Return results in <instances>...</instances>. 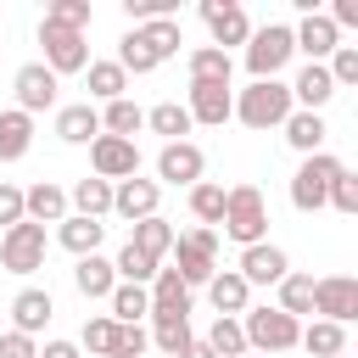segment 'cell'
<instances>
[{
    "label": "cell",
    "mask_w": 358,
    "mask_h": 358,
    "mask_svg": "<svg viewBox=\"0 0 358 358\" xmlns=\"http://www.w3.org/2000/svg\"><path fill=\"white\" fill-rule=\"evenodd\" d=\"M179 45H185V34H179L173 17L140 22V28H129V34L117 39V67H123V73H157L168 56H179Z\"/></svg>",
    "instance_id": "6da1fadb"
},
{
    "label": "cell",
    "mask_w": 358,
    "mask_h": 358,
    "mask_svg": "<svg viewBox=\"0 0 358 358\" xmlns=\"http://www.w3.org/2000/svg\"><path fill=\"white\" fill-rule=\"evenodd\" d=\"M224 235L229 241H241V246H257V241H268V201H263V190L257 185H229L224 190Z\"/></svg>",
    "instance_id": "7a4b0ae2"
},
{
    "label": "cell",
    "mask_w": 358,
    "mask_h": 358,
    "mask_svg": "<svg viewBox=\"0 0 358 358\" xmlns=\"http://www.w3.org/2000/svg\"><path fill=\"white\" fill-rule=\"evenodd\" d=\"M291 112H296V106H291V84L257 78V84H246V90L235 95V112H229V117H241L246 129H280Z\"/></svg>",
    "instance_id": "3957f363"
},
{
    "label": "cell",
    "mask_w": 358,
    "mask_h": 358,
    "mask_svg": "<svg viewBox=\"0 0 358 358\" xmlns=\"http://www.w3.org/2000/svg\"><path fill=\"white\" fill-rule=\"evenodd\" d=\"M241 336H246V352L268 358V352H291V347L302 341V324H296L291 313H280V308H246Z\"/></svg>",
    "instance_id": "277c9868"
},
{
    "label": "cell",
    "mask_w": 358,
    "mask_h": 358,
    "mask_svg": "<svg viewBox=\"0 0 358 358\" xmlns=\"http://www.w3.org/2000/svg\"><path fill=\"white\" fill-rule=\"evenodd\" d=\"M341 173H347V168H341L330 151L302 157V168L291 173V207H296V213H319V207H324V196H330V185H336Z\"/></svg>",
    "instance_id": "5b68a950"
},
{
    "label": "cell",
    "mask_w": 358,
    "mask_h": 358,
    "mask_svg": "<svg viewBox=\"0 0 358 358\" xmlns=\"http://www.w3.org/2000/svg\"><path fill=\"white\" fill-rule=\"evenodd\" d=\"M168 257H173V274L185 285H207L218 274V235L213 229H185V235H173Z\"/></svg>",
    "instance_id": "8992f818"
},
{
    "label": "cell",
    "mask_w": 358,
    "mask_h": 358,
    "mask_svg": "<svg viewBox=\"0 0 358 358\" xmlns=\"http://www.w3.org/2000/svg\"><path fill=\"white\" fill-rule=\"evenodd\" d=\"M296 56V45H291V28L285 22H268V28H252V39H246V73H252V84L257 78H280V67Z\"/></svg>",
    "instance_id": "52a82bcc"
},
{
    "label": "cell",
    "mask_w": 358,
    "mask_h": 358,
    "mask_svg": "<svg viewBox=\"0 0 358 358\" xmlns=\"http://www.w3.org/2000/svg\"><path fill=\"white\" fill-rule=\"evenodd\" d=\"M90 168H95V179L123 185V179L140 173V145L134 140H117V134H95L90 140Z\"/></svg>",
    "instance_id": "ba28073f"
},
{
    "label": "cell",
    "mask_w": 358,
    "mask_h": 358,
    "mask_svg": "<svg viewBox=\"0 0 358 358\" xmlns=\"http://www.w3.org/2000/svg\"><path fill=\"white\" fill-rule=\"evenodd\" d=\"M45 224H11L6 235H0V263L11 268V274H34V268H45Z\"/></svg>",
    "instance_id": "9c48e42d"
},
{
    "label": "cell",
    "mask_w": 358,
    "mask_h": 358,
    "mask_svg": "<svg viewBox=\"0 0 358 358\" xmlns=\"http://www.w3.org/2000/svg\"><path fill=\"white\" fill-rule=\"evenodd\" d=\"M39 45H45V67L62 78V73H84L90 67V45L84 34L73 28H56V22H39Z\"/></svg>",
    "instance_id": "30bf717a"
},
{
    "label": "cell",
    "mask_w": 358,
    "mask_h": 358,
    "mask_svg": "<svg viewBox=\"0 0 358 358\" xmlns=\"http://www.w3.org/2000/svg\"><path fill=\"white\" fill-rule=\"evenodd\" d=\"M313 313L330 319V324L358 319V280H352V274H324V280H313Z\"/></svg>",
    "instance_id": "8fae6325"
},
{
    "label": "cell",
    "mask_w": 358,
    "mask_h": 358,
    "mask_svg": "<svg viewBox=\"0 0 358 358\" xmlns=\"http://www.w3.org/2000/svg\"><path fill=\"white\" fill-rule=\"evenodd\" d=\"M201 22L213 34V50H229V45H246L252 39V22L235 0H201Z\"/></svg>",
    "instance_id": "7c38bea8"
},
{
    "label": "cell",
    "mask_w": 358,
    "mask_h": 358,
    "mask_svg": "<svg viewBox=\"0 0 358 358\" xmlns=\"http://www.w3.org/2000/svg\"><path fill=\"white\" fill-rule=\"evenodd\" d=\"M11 90H17V112H28V117L56 106V73H50L45 62H28V67H17Z\"/></svg>",
    "instance_id": "4fadbf2b"
},
{
    "label": "cell",
    "mask_w": 358,
    "mask_h": 358,
    "mask_svg": "<svg viewBox=\"0 0 358 358\" xmlns=\"http://www.w3.org/2000/svg\"><path fill=\"white\" fill-rule=\"evenodd\" d=\"M201 168H207V157H201V145H190V140H173V145H162L157 151V179L162 185H201Z\"/></svg>",
    "instance_id": "5bb4252c"
},
{
    "label": "cell",
    "mask_w": 358,
    "mask_h": 358,
    "mask_svg": "<svg viewBox=\"0 0 358 358\" xmlns=\"http://www.w3.org/2000/svg\"><path fill=\"white\" fill-rule=\"evenodd\" d=\"M157 201H162V185L157 179H123V185H112V213L117 218H129V224H140V218H157Z\"/></svg>",
    "instance_id": "9a60e30c"
},
{
    "label": "cell",
    "mask_w": 358,
    "mask_h": 358,
    "mask_svg": "<svg viewBox=\"0 0 358 358\" xmlns=\"http://www.w3.org/2000/svg\"><path fill=\"white\" fill-rule=\"evenodd\" d=\"M246 285H280L285 274H291V257L280 252V246H268V241H257V246H241V268H235Z\"/></svg>",
    "instance_id": "2e32d148"
},
{
    "label": "cell",
    "mask_w": 358,
    "mask_h": 358,
    "mask_svg": "<svg viewBox=\"0 0 358 358\" xmlns=\"http://www.w3.org/2000/svg\"><path fill=\"white\" fill-rule=\"evenodd\" d=\"M291 45H296L308 62H330V50L341 45V34H336V22H330L324 11H308V17L291 28Z\"/></svg>",
    "instance_id": "e0dca14e"
},
{
    "label": "cell",
    "mask_w": 358,
    "mask_h": 358,
    "mask_svg": "<svg viewBox=\"0 0 358 358\" xmlns=\"http://www.w3.org/2000/svg\"><path fill=\"white\" fill-rule=\"evenodd\" d=\"M185 112H190V123H213L218 129L235 112V90L229 84H190V106Z\"/></svg>",
    "instance_id": "ac0fdd59"
},
{
    "label": "cell",
    "mask_w": 358,
    "mask_h": 358,
    "mask_svg": "<svg viewBox=\"0 0 358 358\" xmlns=\"http://www.w3.org/2000/svg\"><path fill=\"white\" fill-rule=\"evenodd\" d=\"M22 218L28 224H62L67 218V190L50 185V179H39L34 190H22Z\"/></svg>",
    "instance_id": "d6986e66"
},
{
    "label": "cell",
    "mask_w": 358,
    "mask_h": 358,
    "mask_svg": "<svg viewBox=\"0 0 358 358\" xmlns=\"http://www.w3.org/2000/svg\"><path fill=\"white\" fill-rule=\"evenodd\" d=\"M145 296H151V313H179V319H190V285L162 263L157 268V280L145 285Z\"/></svg>",
    "instance_id": "ffe728a7"
},
{
    "label": "cell",
    "mask_w": 358,
    "mask_h": 358,
    "mask_svg": "<svg viewBox=\"0 0 358 358\" xmlns=\"http://www.w3.org/2000/svg\"><path fill=\"white\" fill-rule=\"evenodd\" d=\"M330 95H336V84H330L324 62H308V67L296 73V84H291V106H296V112H319Z\"/></svg>",
    "instance_id": "44dd1931"
},
{
    "label": "cell",
    "mask_w": 358,
    "mask_h": 358,
    "mask_svg": "<svg viewBox=\"0 0 358 358\" xmlns=\"http://www.w3.org/2000/svg\"><path fill=\"white\" fill-rule=\"evenodd\" d=\"M56 241H62L73 257H90V252H101L106 224H101V218H78V213H67V218L56 224Z\"/></svg>",
    "instance_id": "7402d4cb"
},
{
    "label": "cell",
    "mask_w": 358,
    "mask_h": 358,
    "mask_svg": "<svg viewBox=\"0 0 358 358\" xmlns=\"http://www.w3.org/2000/svg\"><path fill=\"white\" fill-rule=\"evenodd\" d=\"M246 296H252V285H246L235 268H218V274L207 280V302L218 308V319H235V313H246Z\"/></svg>",
    "instance_id": "603a6c76"
},
{
    "label": "cell",
    "mask_w": 358,
    "mask_h": 358,
    "mask_svg": "<svg viewBox=\"0 0 358 358\" xmlns=\"http://www.w3.org/2000/svg\"><path fill=\"white\" fill-rule=\"evenodd\" d=\"M56 134H62L67 145H90V140L101 134V112H95L90 101H73V106L56 112Z\"/></svg>",
    "instance_id": "cb8c5ba5"
},
{
    "label": "cell",
    "mask_w": 358,
    "mask_h": 358,
    "mask_svg": "<svg viewBox=\"0 0 358 358\" xmlns=\"http://www.w3.org/2000/svg\"><path fill=\"white\" fill-rule=\"evenodd\" d=\"M50 313H56V302H50V291H39V285H28V291H17V296H11V319H17V330H22V336L45 330V324H50Z\"/></svg>",
    "instance_id": "d4e9b609"
},
{
    "label": "cell",
    "mask_w": 358,
    "mask_h": 358,
    "mask_svg": "<svg viewBox=\"0 0 358 358\" xmlns=\"http://www.w3.org/2000/svg\"><path fill=\"white\" fill-rule=\"evenodd\" d=\"M73 285H78V296H112V285H117V268L101 257V252H90V257H78V268H73Z\"/></svg>",
    "instance_id": "484cf974"
},
{
    "label": "cell",
    "mask_w": 358,
    "mask_h": 358,
    "mask_svg": "<svg viewBox=\"0 0 358 358\" xmlns=\"http://www.w3.org/2000/svg\"><path fill=\"white\" fill-rule=\"evenodd\" d=\"M129 246H134V252H145L151 263H162V257L173 252V224H168L162 213H157V218H140V224H134V235H129Z\"/></svg>",
    "instance_id": "4316f807"
},
{
    "label": "cell",
    "mask_w": 358,
    "mask_h": 358,
    "mask_svg": "<svg viewBox=\"0 0 358 358\" xmlns=\"http://www.w3.org/2000/svg\"><path fill=\"white\" fill-rule=\"evenodd\" d=\"M28 145H34V117L28 112H0V162H17V157H28Z\"/></svg>",
    "instance_id": "83f0119b"
},
{
    "label": "cell",
    "mask_w": 358,
    "mask_h": 358,
    "mask_svg": "<svg viewBox=\"0 0 358 358\" xmlns=\"http://www.w3.org/2000/svg\"><path fill=\"white\" fill-rule=\"evenodd\" d=\"M280 129H285V140H291V145H296L302 157H313V151H324V134H330L319 112H291V117H285Z\"/></svg>",
    "instance_id": "f1b7e54d"
},
{
    "label": "cell",
    "mask_w": 358,
    "mask_h": 358,
    "mask_svg": "<svg viewBox=\"0 0 358 358\" xmlns=\"http://www.w3.org/2000/svg\"><path fill=\"white\" fill-rule=\"evenodd\" d=\"M157 347H162V358H179L196 336H190V319H179V313H151V330H145Z\"/></svg>",
    "instance_id": "f546056e"
},
{
    "label": "cell",
    "mask_w": 358,
    "mask_h": 358,
    "mask_svg": "<svg viewBox=\"0 0 358 358\" xmlns=\"http://www.w3.org/2000/svg\"><path fill=\"white\" fill-rule=\"evenodd\" d=\"M185 67H190V84H229V50H213V45H196Z\"/></svg>",
    "instance_id": "4dcf8cb0"
},
{
    "label": "cell",
    "mask_w": 358,
    "mask_h": 358,
    "mask_svg": "<svg viewBox=\"0 0 358 358\" xmlns=\"http://www.w3.org/2000/svg\"><path fill=\"white\" fill-rule=\"evenodd\" d=\"M145 129V112L123 95V101H106V112H101V134H117V140H134Z\"/></svg>",
    "instance_id": "1f68e13d"
},
{
    "label": "cell",
    "mask_w": 358,
    "mask_h": 358,
    "mask_svg": "<svg viewBox=\"0 0 358 358\" xmlns=\"http://www.w3.org/2000/svg\"><path fill=\"white\" fill-rule=\"evenodd\" d=\"M145 129H151V134H162V140L173 145V140H185V134H190V112H185L179 101H157V106L145 112Z\"/></svg>",
    "instance_id": "d6a6232c"
},
{
    "label": "cell",
    "mask_w": 358,
    "mask_h": 358,
    "mask_svg": "<svg viewBox=\"0 0 358 358\" xmlns=\"http://www.w3.org/2000/svg\"><path fill=\"white\" fill-rule=\"evenodd\" d=\"M274 308L302 324V313H313V274H296V268H291V274L280 280V302H274Z\"/></svg>",
    "instance_id": "836d02e7"
},
{
    "label": "cell",
    "mask_w": 358,
    "mask_h": 358,
    "mask_svg": "<svg viewBox=\"0 0 358 358\" xmlns=\"http://www.w3.org/2000/svg\"><path fill=\"white\" fill-rule=\"evenodd\" d=\"M73 207H78V218H106V213H112V185L95 179V173L78 179V185H73Z\"/></svg>",
    "instance_id": "e575fe53"
},
{
    "label": "cell",
    "mask_w": 358,
    "mask_h": 358,
    "mask_svg": "<svg viewBox=\"0 0 358 358\" xmlns=\"http://www.w3.org/2000/svg\"><path fill=\"white\" fill-rule=\"evenodd\" d=\"M106 302H112V319H117V324H140V319L151 313V296H145V285H123V280H117Z\"/></svg>",
    "instance_id": "d590c367"
},
{
    "label": "cell",
    "mask_w": 358,
    "mask_h": 358,
    "mask_svg": "<svg viewBox=\"0 0 358 358\" xmlns=\"http://www.w3.org/2000/svg\"><path fill=\"white\" fill-rule=\"evenodd\" d=\"M296 347H308L313 358H336L341 347H347V324H330V319H313L308 330H302V341Z\"/></svg>",
    "instance_id": "8d00e7d4"
},
{
    "label": "cell",
    "mask_w": 358,
    "mask_h": 358,
    "mask_svg": "<svg viewBox=\"0 0 358 358\" xmlns=\"http://www.w3.org/2000/svg\"><path fill=\"white\" fill-rule=\"evenodd\" d=\"M84 73H90V95H95V101H123V90H129V73H123L117 62H90Z\"/></svg>",
    "instance_id": "74e56055"
},
{
    "label": "cell",
    "mask_w": 358,
    "mask_h": 358,
    "mask_svg": "<svg viewBox=\"0 0 358 358\" xmlns=\"http://www.w3.org/2000/svg\"><path fill=\"white\" fill-rule=\"evenodd\" d=\"M112 268H117V280H123V285H151V280H157V268H162V263H151V257H145V252H134V246H129V241H123V252H117V257H112Z\"/></svg>",
    "instance_id": "f35d334b"
},
{
    "label": "cell",
    "mask_w": 358,
    "mask_h": 358,
    "mask_svg": "<svg viewBox=\"0 0 358 358\" xmlns=\"http://www.w3.org/2000/svg\"><path fill=\"white\" fill-rule=\"evenodd\" d=\"M218 358H246V336H241V319H213V330L201 336Z\"/></svg>",
    "instance_id": "ab89813d"
},
{
    "label": "cell",
    "mask_w": 358,
    "mask_h": 358,
    "mask_svg": "<svg viewBox=\"0 0 358 358\" xmlns=\"http://www.w3.org/2000/svg\"><path fill=\"white\" fill-rule=\"evenodd\" d=\"M45 22H56V28H73V34H84V28L95 22V11H90V0H50V6H45Z\"/></svg>",
    "instance_id": "60d3db41"
},
{
    "label": "cell",
    "mask_w": 358,
    "mask_h": 358,
    "mask_svg": "<svg viewBox=\"0 0 358 358\" xmlns=\"http://www.w3.org/2000/svg\"><path fill=\"white\" fill-rule=\"evenodd\" d=\"M190 213L201 218V229H207V224H218V218H224V185H213V179L190 185Z\"/></svg>",
    "instance_id": "b9f144b4"
},
{
    "label": "cell",
    "mask_w": 358,
    "mask_h": 358,
    "mask_svg": "<svg viewBox=\"0 0 358 358\" xmlns=\"http://www.w3.org/2000/svg\"><path fill=\"white\" fill-rule=\"evenodd\" d=\"M324 73H330L336 90H341V84H358V45H336L330 62H324Z\"/></svg>",
    "instance_id": "7bdbcfd3"
},
{
    "label": "cell",
    "mask_w": 358,
    "mask_h": 358,
    "mask_svg": "<svg viewBox=\"0 0 358 358\" xmlns=\"http://www.w3.org/2000/svg\"><path fill=\"white\" fill-rule=\"evenodd\" d=\"M84 347H90L95 358H112V347H117V319H106V313L90 319V324H84Z\"/></svg>",
    "instance_id": "ee69618b"
},
{
    "label": "cell",
    "mask_w": 358,
    "mask_h": 358,
    "mask_svg": "<svg viewBox=\"0 0 358 358\" xmlns=\"http://www.w3.org/2000/svg\"><path fill=\"white\" fill-rule=\"evenodd\" d=\"M123 11H129L134 28H140V22H162V17H173L179 0H123Z\"/></svg>",
    "instance_id": "f6af8a7d"
},
{
    "label": "cell",
    "mask_w": 358,
    "mask_h": 358,
    "mask_svg": "<svg viewBox=\"0 0 358 358\" xmlns=\"http://www.w3.org/2000/svg\"><path fill=\"white\" fill-rule=\"evenodd\" d=\"M324 201H330L336 213H347V218H352V213H358V179H352V173H341V179L330 185V196H324Z\"/></svg>",
    "instance_id": "bcb514c9"
},
{
    "label": "cell",
    "mask_w": 358,
    "mask_h": 358,
    "mask_svg": "<svg viewBox=\"0 0 358 358\" xmlns=\"http://www.w3.org/2000/svg\"><path fill=\"white\" fill-rule=\"evenodd\" d=\"M151 347V336L140 330V324H117V347H112V358H140Z\"/></svg>",
    "instance_id": "7dc6e473"
},
{
    "label": "cell",
    "mask_w": 358,
    "mask_h": 358,
    "mask_svg": "<svg viewBox=\"0 0 358 358\" xmlns=\"http://www.w3.org/2000/svg\"><path fill=\"white\" fill-rule=\"evenodd\" d=\"M0 358H39V347H34V336L6 330V336H0Z\"/></svg>",
    "instance_id": "c3c4849f"
},
{
    "label": "cell",
    "mask_w": 358,
    "mask_h": 358,
    "mask_svg": "<svg viewBox=\"0 0 358 358\" xmlns=\"http://www.w3.org/2000/svg\"><path fill=\"white\" fill-rule=\"evenodd\" d=\"M0 224H6V229H11V224H22V190H17V185H6V179H0Z\"/></svg>",
    "instance_id": "681fc988"
},
{
    "label": "cell",
    "mask_w": 358,
    "mask_h": 358,
    "mask_svg": "<svg viewBox=\"0 0 358 358\" xmlns=\"http://www.w3.org/2000/svg\"><path fill=\"white\" fill-rule=\"evenodd\" d=\"M330 22H336V34L341 28H358V0H336L330 6Z\"/></svg>",
    "instance_id": "f907efd6"
},
{
    "label": "cell",
    "mask_w": 358,
    "mask_h": 358,
    "mask_svg": "<svg viewBox=\"0 0 358 358\" xmlns=\"http://www.w3.org/2000/svg\"><path fill=\"white\" fill-rule=\"evenodd\" d=\"M39 358H78V347H73V341H45Z\"/></svg>",
    "instance_id": "816d5d0a"
},
{
    "label": "cell",
    "mask_w": 358,
    "mask_h": 358,
    "mask_svg": "<svg viewBox=\"0 0 358 358\" xmlns=\"http://www.w3.org/2000/svg\"><path fill=\"white\" fill-rule=\"evenodd\" d=\"M179 358H218V352H213V347H207V341H190V347H185V352H179Z\"/></svg>",
    "instance_id": "f5cc1de1"
},
{
    "label": "cell",
    "mask_w": 358,
    "mask_h": 358,
    "mask_svg": "<svg viewBox=\"0 0 358 358\" xmlns=\"http://www.w3.org/2000/svg\"><path fill=\"white\" fill-rule=\"evenodd\" d=\"M246 358H257V352H246Z\"/></svg>",
    "instance_id": "db71d44e"
}]
</instances>
